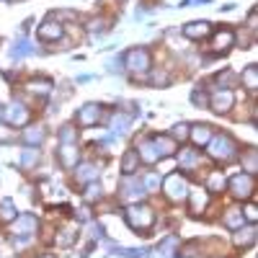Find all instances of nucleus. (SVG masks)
<instances>
[{"instance_id": "nucleus-1", "label": "nucleus", "mask_w": 258, "mask_h": 258, "mask_svg": "<svg viewBox=\"0 0 258 258\" xmlns=\"http://www.w3.org/2000/svg\"><path fill=\"white\" fill-rule=\"evenodd\" d=\"M124 217H126L129 227L137 230V232H145V230H150L155 225V212L150 207H145V204H132L124 212Z\"/></svg>"}, {"instance_id": "nucleus-2", "label": "nucleus", "mask_w": 258, "mask_h": 258, "mask_svg": "<svg viewBox=\"0 0 258 258\" xmlns=\"http://www.w3.org/2000/svg\"><path fill=\"white\" fill-rule=\"evenodd\" d=\"M207 147H209V155L214 160H222V163L232 160L235 153H238V145H235V140L230 135H212V140L207 142Z\"/></svg>"}, {"instance_id": "nucleus-3", "label": "nucleus", "mask_w": 258, "mask_h": 258, "mask_svg": "<svg viewBox=\"0 0 258 258\" xmlns=\"http://www.w3.org/2000/svg\"><path fill=\"white\" fill-rule=\"evenodd\" d=\"M163 191H165V197L168 199H173V202H181L183 197H188V183L181 173H170L165 176L163 181Z\"/></svg>"}, {"instance_id": "nucleus-4", "label": "nucleus", "mask_w": 258, "mask_h": 258, "mask_svg": "<svg viewBox=\"0 0 258 258\" xmlns=\"http://www.w3.org/2000/svg\"><path fill=\"white\" fill-rule=\"evenodd\" d=\"M235 106V93L232 88H220L209 96V109L217 111V114H227L230 109Z\"/></svg>"}, {"instance_id": "nucleus-5", "label": "nucleus", "mask_w": 258, "mask_h": 258, "mask_svg": "<svg viewBox=\"0 0 258 258\" xmlns=\"http://www.w3.org/2000/svg\"><path fill=\"white\" fill-rule=\"evenodd\" d=\"M230 191H232V197H235V199H250V197H253V191H255V181H253V176H248V173L235 176V178L230 181Z\"/></svg>"}, {"instance_id": "nucleus-6", "label": "nucleus", "mask_w": 258, "mask_h": 258, "mask_svg": "<svg viewBox=\"0 0 258 258\" xmlns=\"http://www.w3.org/2000/svg\"><path fill=\"white\" fill-rule=\"evenodd\" d=\"M36 230H39V220L34 214H18L13 220V235H18V238H31Z\"/></svg>"}, {"instance_id": "nucleus-7", "label": "nucleus", "mask_w": 258, "mask_h": 258, "mask_svg": "<svg viewBox=\"0 0 258 258\" xmlns=\"http://www.w3.org/2000/svg\"><path fill=\"white\" fill-rule=\"evenodd\" d=\"M124 64L132 73H145V70H150V52L147 49H132V52H126V59H124Z\"/></svg>"}, {"instance_id": "nucleus-8", "label": "nucleus", "mask_w": 258, "mask_h": 258, "mask_svg": "<svg viewBox=\"0 0 258 258\" xmlns=\"http://www.w3.org/2000/svg\"><path fill=\"white\" fill-rule=\"evenodd\" d=\"M3 116H6V121L13 124V126H26L29 119H31V114H29V109H26L24 103H11L8 109L3 111Z\"/></svg>"}, {"instance_id": "nucleus-9", "label": "nucleus", "mask_w": 258, "mask_h": 258, "mask_svg": "<svg viewBox=\"0 0 258 258\" xmlns=\"http://www.w3.org/2000/svg\"><path fill=\"white\" fill-rule=\"evenodd\" d=\"M98 119H101V106L98 103H85L83 109L78 111V116H75L78 126H96Z\"/></svg>"}, {"instance_id": "nucleus-10", "label": "nucleus", "mask_w": 258, "mask_h": 258, "mask_svg": "<svg viewBox=\"0 0 258 258\" xmlns=\"http://www.w3.org/2000/svg\"><path fill=\"white\" fill-rule=\"evenodd\" d=\"M62 34H64L62 24H59V21H52V18H47L44 24L36 29V36H39L41 41H57Z\"/></svg>"}, {"instance_id": "nucleus-11", "label": "nucleus", "mask_w": 258, "mask_h": 258, "mask_svg": "<svg viewBox=\"0 0 258 258\" xmlns=\"http://www.w3.org/2000/svg\"><path fill=\"white\" fill-rule=\"evenodd\" d=\"M57 158H59V165L62 168H75L78 165V145L75 142H70V145H62L59 150H57Z\"/></svg>"}, {"instance_id": "nucleus-12", "label": "nucleus", "mask_w": 258, "mask_h": 258, "mask_svg": "<svg viewBox=\"0 0 258 258\" xmlns=\"http://www.w3.org/2000/svg\"><path fill=\"white\" fill-rule=\"evenodd\" d=\"M212 135H214V132H212V126H209V124H194V126H188V137H191V142H194V145H199V147L207 145V142L212 140Z\"/></svg>"}, {"instance_id": "nucleus-13", "label": "nucleus", "mask_w": 258, "mask_h": 258, "mask_svg": "<svg viewBox=\"0 0 258 258\" xmlns=\"http://www.w3.org/2000/svg\"><path fill=\"white\" fill-rule=\"evenodd\" d=\"M145 194H147V191H145V186H142L140 181H132L129 176L121 181V197H124V199H132V202H135V199H142Z\"/></svg>"}, {"instance_id": "nucleus-14", "label": "nucleus", "mask_w": 258, "mask_h": 258, "mask_svg": "<svg viewBox=\"0 0 258 258\" xmlns=\"http://www.w3.org/2000/svg\"><path fill=\"white\" fill-rule=\"evenodd\" d=\"M153 145H155V150H158V158H170L178 150V145H176V140L170 137V135H163V137H155L153 140Z\"/></svg>"}, {"instance_id": "nucleus-15", "label": "nucleus", "mask_w": 258, "mask_h": 258, "mask_svg": "<svg viewBox=\"0 0 258 258\" xmlns=\"http://www.w3.org/2000/svg\"><path fill=\"white\" fill-rule=\"evenodd\" d=\"M232 44H235V31H230V29L217 31V34H214V39H212V49L214 52H227Z\"/></svg>"}, {"instance_id": "nucleus-16", "label": "nucleus", "mask_w": 258, "mask_h": 258, "mask_svg": "<svg viewBox=\"0 0 258 258\" xmlns=\"http://www.w3.org/2000/svg\"><path fill=\"white\" fill-rule=\"evenodd\" d=\"M209 34H212L209 21H194V24L183 26V36H188V39H204Z\"/></svg>"}, {"instance_id": "nucleus-17", "label": "nucleus", "mask_w": 258, "mask_h": 258, "mask_svg": "<svg viewBox=\"0 0 258 258\" xmlns=\"http://www.w3.org/2000/svg\"><path fill=\"white\" fill-rule=\"evenodd\" d=\"M137 168H140V155H137V150H126L124 158H121V173H124V176H135Z\"/></svg>"}, {"instance_id": "nucleus-18", "label": "nucleus", "mask_w": 258, "mask_h": 258, "mask_svg": "<svg viewBox=\"0 0 258 258\" xmlns=\"http://www.w3.org/2000/svg\"><path fill=\"white\" fill-rule=\"evenodd\" d=\"M78 170H75V181L78 183H93L96 178H98V170H96V165H91V163H83V165H75Z\"/></svg>"}, {"instance_id": "nucleus-19", "label": "nucleus", "mask_w": 258, "mask_h": 258, "mask_svg": "<svg viewBox=\"0 0 258 258\" xmlns=\"http://www.w3.org/2000/svg\"><path fill=\"white\" fill-rule=\"evenodd\" d=\"M222 225L230 227V230H240L245 225V217H243V209H227L222 214Z\"/></svg>"}, {"instance_id": "nucleus-20", "label": "nucleus", "mask_w": 258, "mask_h": 258, "mask_svg": "<svg viewBox=\"0 0 258 258\" xmlns=\"http://www.w3.org/2000/svg\"><path fill=\"white\" fill-rule=\"evenodd\" d=\"M137 147H140V150H137L140 160H145V163H158V160H160V158H158V150H155V145H153V140H142Z\"/></svg>"}, {"instance_id": "nucleus-21", "label": "nucleus", "mask_w": 258, "mask_h": 258, "mask_svg": "<svg viewBox=\"0 0 258 258\" xmlns=\"http://www.w3.org/2000/svg\"><path fill=\"white\" fill-rule=\"evenodd\" d=\"M253 243H255V227L235 230V245H238V248H250Z\"/></svg>"}, {"instance_id": "nucleus-22", "label": "nucleus", "mask_w": 258, "mask_h": 258, "mask_svg": "<svg viewBox=\"0 0 258 258\" xmlns=\"http://www.w3.org/2000/svg\"><path fill=\"white\" fill-rule=\"evenodd\" d=\"M129 124H132V116H129V114H119V111H116V114H111L109 129H111L114 135H124Z\"/></svg>"}, {"instance_id": "nucleus-23", "label": "nucleus", "mask_w": 258, "mask_h": 258, "mask_svg": "<svg viewBox=\"0 0 258 258\" xmlns=\"http://www.w3.org/2000/svg\"><path fill=\"white\" fill-rule=\"evenodd\" d=\"M240 80L250 93H255V88H258V68L255 64H248V68L243 70V75H240Z\"/></svg>"}, {"instance_id": "nucleus-24", "label": "nucleus", "mask_w": 258, "mask_h": 258, "mask_svg": "<svg viewBox=\"0 0 258 258\" xmlns=\"http://www.w3.org/2000/svg\"><path fill=\"white\" fill-rule=\"evenodd\" d=\"M209 197H207V191L197 188V191H191V214H202V209L207 207Z\"/></svg>"}, {"instance_id": "nucleus-25", "label": "nucleus", "mask_w": 258, "mask_h": 258, "mask_svg": "<svg viewBox=\"0 0 258 258\" xmlns=\"http://www.w3.org/2000/svg\"><path fill=\"white\" fill-rule=\"evenodd\" d=\"M225 178H222V173L220 170H212L209 173V178H207V191H212V194H220V191H225Z\"/></svg>"}, {"instance_id": "nucleus-26", "label": "nucleus", "mask_w": 258, "mask_h": 258, "mask_svg": "<svg viewBox=\"0 0 258 258\" xmlns=\"http://www.w3.org/2000/svg\"><path fill=\"white\" fill-rule=\"evenodd\" d=\"M243 165H245V173L248 176H255V170H258V153L253 147L245 150V155H243Z\"/></svg>"}, {"instance_id": "nucleus-27", "label": "nucleus", "mask_w": 258, "mask_h": 258, "mask_svg": "<svg viewBox=\"0 0 258 258\" xmlns=\"http://www.w3.org/2000/svg\"><path fill=\"white\" fill-rule=\"evenodd\" d=\"M26 88L34 93V96H47L49 91H52V80H47V78H41V80H31Z\"/></svg>"}, {"instance_id": "nucleus-28", "label": "nucleus", "mask_w": 258, "mask_h": 258, "mask_svg": "<svg viewBox=\"0 0 258 258\" xmlns=\"http://www.w3.org/2000/svg\"><path fill=\"white\" fill-rule=\"evenodd\" d=\"M29 54H34V47L29 44L26 39H21V41H16V44H13V49H11V57H13V59H21V57H29Z\"/></svg>"}, {"instance_id": "nucleus-29", "label": "nucleus", "mask_w": 258, "mask_h": 258, "mask_svg": "<svg viewBox=\"0 0 258 258\" xmlns=\"http://www.w3.org/2000/svg\"><path fill=\"white\" fill-rule=\"evenodd\" d=\"M16 217H18V214H16V204L11 199L0 202V222H13Z\"/></svg>"}, {"instance_id": "nucleus-30", "label": "nucleus", "mask_w": 258, "mask_h": 258, "mask_svg": "<svg viewBox=\"0 0 258 258\" xmlns=\"http://www.w3.org/2000/svg\"><path fill=\"white\" fill-rule=\"evenodd\" d=\"M78 238V227H64L62 230V235H57V245H62V248H68V245H73V240Z\"/></svg>"}, {"instance_id": "nucleus-31", "label": "nucleus", "mask_w": 258, "mask_h": 258, "mask_svg": "<svg viewBox=\"0 0 258 258\" xmlns=\"http://www.w3.org/2000/svg\"><path fill=\"white\" fill-rule=\"evenodd\" d=\"M36 160H39V150L36 147H26L24 155H21V165H24V168H34Z\"/></svg>"}, {"instance_id": "nucleus-32", "label": "nucleus", "mask_w": 258, "mask_h": 258, "mask_svg": "<svg viewBox=\"0 0 258 258\" xmlns=\"http://www.w3.org/2000/svg\"><path fill=\"white\" fill-rule=\"evenodd\" d=\"M75 140H78V129H75L73 124H68V126L59 129V142H62V145H70V142H75Z\"/></svg>"}, {"instance_id": "nucleus-33", "label": "nucleus", "mask_w": 258, "mask_h": 258, "mask_svg": "<svg viewBox=\"0 0 258 258\" xmlns=\"http://www.w3.org/2000/svg\"><path fill=\"white\" fill-rule=\"evenodd\" d=\"M24 140L29 142V147H34V145H39L41 140H44V132H41L39 126H31V129H26V132H24Z\"/></svg>"}, {"instance_id": "nucleus-34", "label": "nucleus", "mask_w": 258, "mask_h": 258, "mask_svg": "<svg viewBox=\"0 0 258 258\" xmlns=\"http://www.w3.org/2000/svg\"><path fill=\"white\" fill-rule=\"evenodd\" d=\"M197 163H199L197 150H181V165H183V168H194Z\"/></svg>"}, {"instance_id": "nucleus-35", "label": "nucleus", "mask_w": 258, "mask_h": 258, "mask_svg": "<svg viewBox=\"0 0 258 258\" xmlns=\"http://www.w3.org/2000/svg\"><path fill=\"white\" fill-rule=\"evenodd\" d=\"M106 24H109L106 18H93V21H88V31H91V34H96V31H106V29H109Z\"/></svg>"}, {"instance_id": "nucleus-36", "label": "nucleus", "mask_w": 258, "mask_h": 258, "mask_svg": "<svg viewBox=\"0 0 258 258\" xmlns=\"http://www.w3.org/2000/svg\"><path fill=\"white\" fill-rule=\"evenodd\" d=\"M85 199H88V202L101 199V186L98 183H88V188H85Z\"/></svg>"}, {"instance_id": "nucleus-37", "label": "nucleus", "mask_w": 258, "mask_h": 258, "mask_svg": "<svg viewBox=\"0 0 258 258\" xmlns=\"http://www.w3.org/2000/svg\"><path fill=\"white\" fill-rule=\"evenodd\" d=\"M235 80H238V75L230 73V70H225V73H220V75H217V83L222 85V88H227V85H230V83H235Z\"/></svg>"}, {"instance_id": "nucleus-38", "label": "nucleus", "mask_w": 258, "mask_h": 258, "mask_svg": "<svg viewBox=\"0 0 258 258\" xmlns=\"http://www.w3.org/2000/svg\"><path fill=\"white\" fill-rule=\"evenodd\" d=\"M142 186H145L147 191H155V188H160V176H155V173H153V176H147V178L142 181Z\"/></svg>"}, {"instance_id": "nucleus-39", "label": "nucleus", "mask_w": 258, "mask_h": 258, "mask_svg": "<svg viewBox=\"0 0 258 258\" xmlns=\"http://www.w3.org/2000/svg\"><path fill=\"white\" fill-rule=\"evenodd\" d=\"M191 101L197 103V106H209V96H207L204 91H194V93H191Z\"/></svg>"}, {"instance_id": "nucleus-40", "label": "nucleus", "mask_w": 258, "mask_h": 258, "mask_svg": "<svg viewBox=\"0 0 258 258\" xmlns=\"http://www.w3.org/2000/svg\"><path fill=\"white\" fill-rule=\"evenodd\" d=\"M186 137H188V124L173 126V140H186Z\"/></svg>"}, {"instance_id": "nucleus-41", "label": "nucleus", "mask_w": 258, "mask_h": 258, "mask_svg": "<svg viewBox=\"0 0 258 258\" xmlns=\"http://www.w3.org/2000/svg\"><path fill=\"white\" fill-rule=\"evenodd\" d=\"M243 217H245V220H250V222H255V220H258V209H255V204H248V207L243 209Z\"/></svg>"}, {"instance_id": "nucleus-42", "label": "nucleus", "mask_w": 258, "mask_h": 258, "mask_svg": "<svg viewBox=\"0 0 258 258\" xmlns=\"http://www.w3.org/2000/svg\"><path fill=\"white\" fill-rule=\"evenodd\" d=\"M109 70H111V73H121V59H116V57L109 59Z\"/></svg>"}, {"instance_id": "nucleus-43", "label": "nucleus", "mask_w": 258, "mask_h": 258, "mask_svg": "<svg viewBox=\"0 0 258 258\" xmlns=\"http://www.w3.org/2000/svg\"><path fill=\"white\" fill-rule=\"evenodd\" d=\"M153 80H155L158 85H165V83H168V75H165V73H155V75H153Z\"/></svg>"}, {"instance_id": "nucleus-44", "label": "nucleus", "mask_w": 258, "mask_h": 258, "mask_svg": "<svg viewBox=\"0 0 258 258\" xmlns=\"http://www.w3.org/2000/svg\"><path fill=\"white\" fill-rule=\"evenodd\" d=\"M39 258H54V255L52 253H44V255H39Z\"/></svg>"}, {"instance_id": "nucleus-45", "label": "nucleus", "mask_w": 258, "mask_h": 258, "mask_svg": "<svg viewBox=\"0 0 258 258\" xmlns=\"http://www.w3.org/2000/svg\"><path fill=\"white\" fill-rule=\"evenodd\" d=\"M212 258H222V255H212Z\"/></svg>"}, {"instance_id": "nucleus-46", "label": "nucleus", "mask_w": 258, "mask_h": 258, "mask_svg": "<svg viewBox=\"0 0 258 258\" xmlns=\"http://www.w3.org/2000/svg\"><path fill=\"white\" fill-rule=\"evenodd\" d=\"M0 119H3V111H0Z\"/></svg>"}]
</instances>
